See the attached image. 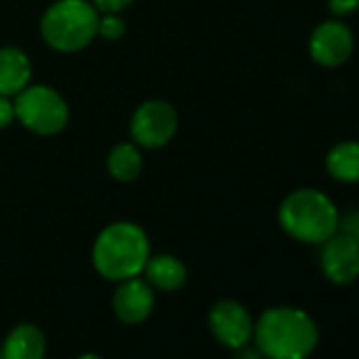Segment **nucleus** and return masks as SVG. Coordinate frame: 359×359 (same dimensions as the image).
<instances>
[{
	"label": "nucleus",
	"mask_w": 359,
	"mask_h": 359,
	"mask_svg": "<svg viewBox=\"0 0 359 359\" xmlns=\"http://www.w3.org/2000/svg\"><path fill=\"white\" fill-rule=\"evenodd\" d=\"M256 346L266 359H306L319 340L315 321L300 309L275 306L254 325Z\"/></svg>",
	"instance_id": "1"
},
{
	"label": "nucleus",
	"mask_w": 359,
	"mask_h": 359,
	"mask_svg": "<svg viewBox=\"0 0 359 359\" xmlns=\"http://www.w3.org/2000/svg\"><path fill=\"white\" fill-rule=\"evenodd\" d=\"M148 252V239L140 226L116 222L97 237L93 264L102 277L110 281H125L144 271L150 258Z\"/></svg>",
	"instance_id": "2"
},
{
	"label": "nucleus",
	"mask_w": 359,
	"mask_h": 359,
	"mask_svg": "<svg viewBox=\"0 0 359 359\" xmlns=\"http://www.w3.org/2000/svg\"><path fill=\"white\" fill-rule=\"evenodd\" d=\"M338 210L334 201L315 191L298 189L279 208L283 231L302 243H323L338 231Z\"/></svg>",
	"instance_id": "3"
},
{
	"label": "nucleus",
	"mask_w": 359,
	"mask_h": 359,
	"mask_svg": "<svg viewBox=\"0 0 359 359\" xmlns=\"http://www.w3.org/2000/svg\"><path fill=\"white\" fill-rule=\"evenodd\" d=\"M97 34V15L85 0H60L43 18L45 41L60 51H76Z\"/></svg>",
	"instance_id": "4"
},
{
	"label": "nucleus",
	"mask_w": 359,
	"mask_h": 359,
	"mask_svg": "<svg viewBox=\"0 0 359 359\" xmlns=\"http://www.w3.org/2000/svg\"><path fill=\"white\" fill-rule=\"evenodd\" d=\"M15 116H20L28 129L49 135L64 129L68 121V108L53 89L36 85L20 91L15 102Z\"/></svg>",
	"instance_id": "5"
},
{
	"label": "nucleus",
	"mask_w": 359,
	"mask_h": 359,
	"mask_svg": "<svg viewBox=\"0 0 359 359\" xmlns=\"http://www.w3.org/2000/svg\"><path fill=\"white\" fill-rule=\"evenodd\" d=\"M353 47V30L340 20H327L319 24L309 39V53L323 68L342 66L351 57Z\"/></svg>",
	"instance_id": "6"
},
{
	"label": "nucleus",
	"mask_w": 359,
	"mask_h": 359,
	"mask_svg": "<svg viewBox=\"0 0 359 359\" xmlns=\"http://www.w3.org/2000/svg\"><path fill=\"white\" fill-rule=\"evenodd\" d=\"M319 264L323 275L336 283L346 285L359 277V243L348 235L336 231L321 243Z\"/></svg>",
	"instance_id": "7"
},
{
	"label": "nucleus",
	"mask_w": 359,
	"mask_h": 359,
	"mask_svg": "<svg viewBox=\"0 0 359 359\" xmlns=\"http://www.w3.org/2000/svg\"><path fill=\"white\" fill-rule=\"evenodd\" d=\"M212 334L229 348H239L254 336V321L250 311L237 300H220L210 311Z\"/></svg>",
	"instance_id": "8"
},
{
	"label": "nucleus",
	"mask_w": 359,
	"mask_h": 359,
	"mask_svg": "<svg viewBox=\"0 0 359 359\" xmlns=\"http://www.w3.org/2000/svg\"><path fill=\"white\" fill-rule=\"evenodd\" d=\"M175 127H177V114L167 102H146L133 114L131 133L142 146L156 148L171 140Z\"/></svg>",
	"instance_id": "9"
},
{
	"label": "nucleus",
	"mask_w": 359,
	"mask_h": 359,
	"mask_svg": "<svg viewBox=\"0 0 359 359\" xmlns=\"http://www.w3.org/2000/svg\"><path fill=\"white\" fill-rule=\"evenodd\" d=\"M112 306H114V315L129 325L146 321L154 309L152 285L137 277L125 279L114 292Z\"/></svg>",
	"instance_id": "10"
},
{
	"label": "nucleus",
	"mask_w": 359,
	"mask_h": 359,
	"mask_svg": "<svg viewBox=\"0 0 359 359\" xmlns=\"http://www.w3.org/2000/svg\"><path fill=\"white\" fill-rule=\"evenodd\" d=\"M45 336L32 323L15 325L0 348L3 359H45Z\"/></svg>",
	"instance_id": "11"
},
{
	"label": "nucleus",
	"mask_w": 359,
	"mask_h": 359,
	"mask_svg": "<svg viewBox=\"0 0 359 359\" xmlns=\"http://www.w3.org/2000/svg\"><path fill=\"white\" fill-rule=\"evenodd\" d=\"M30 62L18 49H0V95H13L26 89Z\"/></svg>",
	"instance_id": "12"
},
{
	"label": "nucleus",
	"mask_w": 359,
	"mask_h": 359,
	"mask_svg": "<svg viewBox=\"0 0 359 359\" xmlns=\"http://www.w3.org/2000/svg\"><path fill=\"white\" fill-rule=\"evenodd\" d=\"M144 271H146V281L152 287H158L163 292L182 287L187 281V266L169 254L148 258Z\"/></svg>",
	"instance_id": "13"
},
{
	"label": "nucleus",
	"mask_w": 359,
	"mask_h": 359,
	"mask_svg": "<svg viewBox=\"0 0 359 359\" xmlns=\"http://www.w3.org/2000/svg\"><path fill=\"white\" fill-rule=\"evenodd\" d=\"M327 173L338 182H359V142H340L325 156Z\"/></svg>",
	"instance_id": "14"
},
{
	"label": "nucleus",
	"mask_w": 359,
	"mask_h": 359,
	"mask_svg": "<svg viewBox=\"0 0 359 359\" xmlns=\"http://www.w3.org/2000/svg\"><path fill=\"white\" fill-rule=\"evenodd\" d=\"M108 169H110V173L116 180H123V182H127V180H133L140 173L142 156H140V152L131 144H121V146H116L110 152Z\"/></svg>",
	"instance_id": "15"
},
{
	"label": "nucleus",
	"mask_w": 359,
	"mask_h": 359,
	"mask_svg": "<svg viewBox=\"0 0 359 359\" xmlns=\"http://www.w3.org/2000/svg\"><path fill=\"white\" fill-rule=\"evenodd\" d=\"M97 32L108 41H116L125 34V24L110 13L104 20H97Z\"/></svg>",
	"instance_id": "16"
},
{
	"label": "nucleus",
	"mask_w": 359,
	"mask_h": 359,
	"mask_svg": "<svg viewBox=\"0 0 359 359\" xmlns=\"http://www.w3.org/2000/svg\"><path fill=\"white\" fill-rule=\"evenodd\" d=\"M338 231L359 243V208H353L346 214L338 216Z\"/></svg>",
	"instance_id": "17"
},
{
	"label": "nucleus",
	"mask_w": 359,
	"mask_h": 359,
	"mask_svg": "<svg viewBox=\"0 0 359 359\" xmlns=\"http://www.w3.org/2000/svg\"><path fill=\"white\" fill-rule=\"evenodd\" d=\"M327 7L334 15H351L359 9V0H327Z\"/></svg>",
	"instance_id": "18"
},
{
	"label": "nucleus",
	"mask_w": 359,
	"mask_h": 359,
	"mask_svg": "<svg viewBox=\"0 0 359 359\" xmlns=\"http://www.w3.org/2000/svg\"><path fill=\"white\" fill-rule=\"evenodd\" d=\"M15 116V104L7 100V95H0V127H7Z\"/></svg>",
	"instance_id": "19"
},
{
	"label": "nucleus",
	"mask_w": 359,
	"mask_h": 359,
	"mask_svg": "<svg viewBox=\"0 0 359 359\" xmlns=\"http://www.w3.org/2000/svg\"><path fill=\"white\" fill-rule=\"evenodd\" d=\"M131 5V0H95V7L106 13H118Z\"/></svg>",
	"instance_id": "20"
},
{
	"label": "nucleus",
	"mask_w": 359,
	"mask_h": 359,
	"mask_svg": "<svg viewBox=\"0 0 359 359\" xmlns=\"http://www.w3.org/2000/svg\"><path fill=\"white\" fill-rule=\"evenodd\" d=\"M235 359H262V353L258 351V346L243 344V346L235 348Z\"/></svg>",
	"instance_id": "21"
},
{
	"label": "nucleus",
	"mask_w": 359,
	"mask_h": 359,
	"mask_svg": "<svg viewBox=\"0 0 359 359\" xmlns=\"http://www.w3.org/2000/svg\"><path fill=\"white\" fill-rule=\"evenodd\" d=\"M76 359H102L100 355H93V353H87V355H81V357H76Z\"/></svg>",
	"instance_id": "22"
},
{
	"label": "nucleus",
	"mask_w": 359,
	"mask_h": 359,
	"mask_svg": "<svg viewBox=\"0 0 359 359\" xmlns=\"http://www.w3.org/2000/svg\"><path fill=\"white\" fill-rule=\"evenodd\" d=\"M0 359H3V357H0Z\"/></svg>",
	"instance_id": "23"
}]
</instances>
